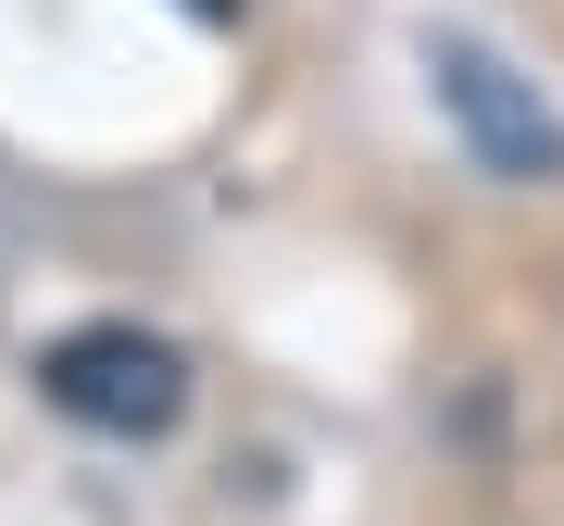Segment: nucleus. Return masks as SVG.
<instances>
[{"mask_svg":"<svg viewBox=\"0 0 564 526\" xmlns=\"http://www.w3.org/2000/svg\"><path fill=\"white\" fill-rule=\"evenodd\" d=\"M426 76H440V113L464 125V151H477L489 176H514V188H552V176H564V125H552V101L514 76L502 51L426 39Z\"/></svg>","mask_w":564,"mask_h":526,"instance_id":"2","label":"nucleus"},{"mask_svg":"<svg viewBox=\"0 0 564 526\" xmlns=\"http://www.w3.org/2000/svg\"><path fill=\"white\" fill-rule=\"evenodd\" d=\"M39 388L101 439H163L188 414V351L151 339V326H76V339L39 351Z\"/></svg>","mask_w":564,"mask_h":526,"instance_id":"1","label":"nucleus"},{"mask_svg":"<svg viewBox=\"0 0 564 526\" xmlns=\"http://www.w3.org/2000/svg\"><path fill=\"white\" fill-rule=\"evenodd\" d=\"M188 13H239V0H188Z\"/></svg>","mask_w":564,"mask_h":526,"instance_id":"3","label":"nucleus"}]
</instances>
